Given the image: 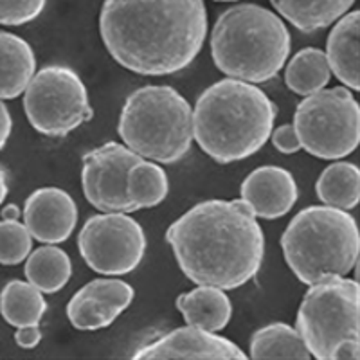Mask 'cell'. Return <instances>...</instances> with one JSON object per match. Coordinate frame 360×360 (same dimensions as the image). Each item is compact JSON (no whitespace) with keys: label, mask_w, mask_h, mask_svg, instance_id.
<instances>
[{"label":"cell","mask_w":360,"mask_h":360,"mask_svg":"<svg viewBox=\"0 0 360 360\" xmlns=\"http://www.w3.org/2000/svg\"><path fill=\"white\" fill-rule=\"evenodd\" d=\"M45 311L44 294L29 281L13 279L0 292V314L11 326H38Z\"/></svg>","instance_id":"cell-21"},{"label":"cell","mask_w":360,"mask_h":360,"mask_svg":"<svg viewBox=\"0 0 360 360\" xmlns=\"http://www.w3.org/2000/svg\"><path fill=\"white\" fill-rule=\"evenodd\" d=\"M359 40H360V11L346 13L333 25L326 41V60L330 70L346 86L360 89L359 72Z\"/></svg>","instance_id":"cell-15"},{"label":"cell","mask_w":360,"mask_h":360,"mask_svg":"<svg viewBox=\"0 0 360 360\" xmlns=\"http://www.w3.org/2000/svg\"><path fill=\"white\" fill-rule=\"evenodd\" d=\"M214 2H238V0H214Z\"/></svg>","instance_id":"cell-33"},{"label":"cell","mask_w":360,"mask_h":360,"mask_svg":"<svg viewBox=\"0 0 360 360\" xmlns=\"http://www.w3.org/2000/svg\"><path fill=\"white\" fill-rule=\"evenodd\" d=\"M176 310L186 324L214 333L224 330L233 317V304L225 290L211 285H198L191 292L179 295Z\"/></svg>","instance_id":"cell-16"},{"label":"cell","mask_w":360,"mask_h":360,"mask_svg":"<svg viewBox=\"0 0 360 360\" xmlns=\"http://www.w3.org/2000/svg\"><path fill=\"white\" fill-rule=\"evenodd\" d=\"M270 139H272V144L278 152L287 153V155L297 153L301 150V143H299V137L292 124H283V127L272 130Z\"/></svg>","instance_id":"cell-28"},{"label":"cell","mask_w":360,"mask_h":360,"mask_svg":"<svg viewBox=\"0 0 360 360\" xmlns=\"http://www.w3.org/2000/svg\"><path fill=\"white\" fill-rule=\"evenodd\" d=\"M281 249L287 265L307 287L323 276H346L359 262V225L344 209L310 205L287 225Z\"/></svg>","instance_id":"cell-5"},{"label":"cell","mask_w":360,"mask_h":360,"mask_svg":"<svg viewBox=\"0 0 360 360\" xmlns=\"http://www.w3.org/2000/svg\"><path fill=\"white\" fill-rule=\"evenodd\" d=\"M47 0H0V25H24L37 20Z\"/></svg>","instance_id":"cell-27"},{"label":"cell","mask_w":360,"mask_h":360,"mask_svg":"<svg viewBox=\"0 0 360 360\" xmlns=\"http://www.w3.org/2000/svg\"><path fill=\"white\" fill-rule=\"evenodd\" d=\"M276 105L254 83L227 78L202 92L193 112V137L220 164L258 153L274 130Z\"/></svg>","instance_id":"cell-3"},{"label":"cell","mask_w":360,"mask_h":360,"mask_svg":"<svg viewBox=\"0 0 360 360\" xmlns=\"http://www.w3.org/2000/svg\"><path fill=\"white\" fill-rule=\"evenodd\" d=\"M317 197L324 205L349 209L360 200V169L352 162H333L321 172L315 184Z\"/></svg>","instance_id":"cell-22"},{"label":"cell","mask_w":360,"mask_h":360,"mask_svg":"<svg viewBox=\"0 0 360 360\" xmlns=\"http://www.w3.org/2000/svg\"><path fill=\"white\" fill-rule=\"evenodd\" d=\"M25 259V278L41 294H56L72 276V262L69 254L56 245L45 243L40 249L31 250Z\"/></svg>","instance_id":"cell-19"},{"label":"cell","mask_w":360,"mask_h":360,"mask_svg":"<svg viewBox=\"0 0 360 360\" xmlns=\"http://www.w3.org/2000/svg\"><path fill=\"white\" fill-rule=\"evenodd\" d=\"M121 311L112 307L103 295L96 294L85 285L79 288L67 304V317L76 330L94 332L114 324Z\"/></svg>","instance_id":"cell-25"},{"label":"cell","mask_w":360,"mask_h":360,"mask_svg":"<svg viewBox=\"0 0 360 360\" xmlns=\"http://www.w3.org/2000/svg\"><path fill=\"white\" fill-rule=\"evenodd\" d=\"M270 4L301 33H315L349 11L355 0H270Z\"/></svg>","instance_id":"cell-18"},{"label":"cell","mask_w":360,"mask_h":360,"mask_svg":"<svg viewBox=\"0 0 360 360\" xmlns=\"http://www.w3.org/2000/svg\"><path fill=\"white\" fill-rule=\"evenodd\" d=\"M8 191H9V188H8V175H6L4 168L0 166V205L4 204L6 197H8Z\"/></svg>","instance_id":"cell-31"},{"label":"cell","mask_w":360,"mask_h":360,"mask_svg":"<svg viewBox=\"0 0 360 360\" xmlns=\"http://www.w3.org/2000/svg\"><path fill=\"white\" fill-rule=\"evenodd\" d=\"M101 40L115 62L141 76H169L198 56L207 37L204 0H105Z\"/></svg>","instance_id":"cell-1"},{"label":"cell","mask_w":360,"mask_h":360,"mask_svg":"<svg viewBox=\"0 0 360 360\" xmlns=\"http://www.w3.org/2000/svg\"><path fill=\"white\" fill-rule=\"evenodd\" d=\"M124 146L143 159L175 164L193 143V108L169 85H146L124 101L117 123Z\"/></svg>","instance_id":"cell-6"},{"label":"cell","mask_w":360,"mask_h":360,"mask_svg":"<svg viewBox=\"0 0 360 360\" xmlns=\"http://www.w3.org/2000/svg\"><path fill=\"white\" fill-rule=\"evenodd\" d=\"M24 224L40 243L67 242L78 224V207L69 193L60 188H40L24 204Z\"/></svg>","instance_id":"cell-13"},{"label":"cell","mask_w":360,"mask_h":360,"mask_svg":"<svg viewBox=\"0 0 360 360\" xmlns=\"http://www.w3.org/2000/svg\"><path fill=\"white\" fill-rule=\"evenodd\" d=\"M13 130V119L11 114H9L8 107L4 105V101L0 99V150L6 146L8 143L9 135H11Z\"/></svg>","instance_id":"cell-30"},{"label":"cell","mask_w":360,"mask_h":360,"mask_svg":"<svg viewBox=\"0 0 360 360\" xmlns=\"http://www.w3.org/2000/svg\"><path fill=\"white\" fill-rule=\"evenodd\" d=\"M249 356L254 360L266 359H311L307 344L294 326L285 323H272L259 328L250 337Z\"/></svg>","instance_id":"cell-20"},{"label":"cell","mask_w":360,"mask_h":360,"mask_svg":"<svg viewBox=\"0 0 360 360\" xmlns=\"http://www.w3.org/2000/svg\"><path fill=\"white\" fill-rule=\"evenodd\" d=\"M180 270L195 285L236 290L262 269L265 236L249 205L240 200H205L169 225Z\"/></svg>","instance_id":"cell-2"},{"label":"cell","mask_w":360,"mask_h":360,"mask_svg":"<svg viewBox=\"0 0 360 360\" xmlns=\"http://www.w3.org/2000/svg\"><path fill=\"white\" fill-rule=\"evenodd\" d=\"M33 250V236L18 218L0 220V263L20 265Z\"/></svg>","instance_id":"cell-26"},{"label":"cell","mask_w":360,"mask_h":360,"mask_svg":"<svg viewBox=\"0 0 360 360\" xmlns=\"http://www.w3.org/2000/svg\"><path fill=\"white\" fill-rule=\"evenodd\" d=\"M41 340V332L38 330V326H24L17 328V333H15V342L24 349H33L37 348Z\"/></svg>","instance_id":"cell-29"},{"label":"cell","mask_w":360,"mask_h":360,"mask_svg":"<svg viewBox=\"0 0 360 360\" xmlns=\"http://www.w3.org/2000/svg\"><path fill=\"white\" fill-rule=\"evenodd\" d=\"M143 157L119 143H107L83 155L82 188L101 213H134L127 195L128 172Z\"/></svg>","instance_id":"cell-11"},{"label":"cell","mask_w":360,"mask_h":360,"mask_svg":"<svg viewBox=\"0 0 360 360\" xmlns=\"http://www.w3.org/2000/svg\"><path fill=\"white\" fill-rule=\"evenodd\" d=\"M240 195L254 217L278 220L294 209L299 189L294 175L288 169L279 166H262L243 179Z\"/></svg>","instance_id":"cell-14"},{"label":"cell","mask_w":360,"mask_h":360,"mask_svg":"<svg viewBox=\"0 0 360 360\" xmlns=\"http://www.w3.org/2000/svg\"><path fill=\"white\" fill-rule=\"evenodd\" d=\"M332 78L326 54L317 47H304L288 62L285 70V82L288 89L297 96H310L324 89Z\"/></svg>","instance_id":"cell-23"},{"label":"cell","mask_w":360,"mask_h":360,"mask_svg":"<svg viewBox=\"0 0 360 360\" xmlns=\"http://www.w3.org/2000/svg\"><path fill=\"white\" fill-rule=\"evenodd\" d=\"M29 123L47 137H65L94 117L79 74L67 65H47L34 72L24 90Z\"/></svg>","instance_id":"cell-9"},{"label":"cell","mask_w":360,"mask_h":360,"mask_svg":"<svg viewBox=\"0 0 360 360\" xmlns=\"http://www.w3.org/2000/svg\"><path fill=\"white\" fill-rule=\"evenodd\" d=\"M135 360H245L240 346L197 326L176 328L155 342L137 349Z\"/></svg>","instance_id":"cell-12"},{"label":"cell","mask_w":360,"mask_h":360,"mask_svg":"<svg viewBox=\"0 0 360 360\" xmlns=\"http://www.w3.org/2000/svg\"><path fill=\"white\" fill-rule=\"evenodd\" d=\"M2 217L4 218H20V209L17 204H8L2 211Z\"/></svg>","instance_id":"cell-32"},{"label":"cell","mask_w":360,"mask_h":360,"mask_svg":"<svg viewBox=\"0 0 360 360\" xmlns=\"http://www.w3.org/2000/svg\"><path fill=\"white\" fill-rule=\"evenodd\" d=\"M37 72L33 47L18 34L0 31V99H15Z\"/></svg>","instance_id":"cell-17"},{"label":"cell","mask_w":360,"mask_h":360,"mask_svg":"<svg viewBox=\"0 0 360 360\" xmlns=\"http://www.w3.org/2000/svg\"><path fill=\"white\" fill-rule=\"evenodd\" d=\"M295 330L317 360L360 359V285L328 274L308 285Z\"/></svg>","instance_id":"cell-7"},{"label":"cell","mask_w":360,"mask_h":360,"mask_svg":"<svg viewBox=\"0 0 360 360\" xmlns=\"http://www.w3.org/2000/svg\"><path fill=\"white\" fill-rule=\"evenodd\" d=\"M169 193V180L162 166L153 160H141L128 172L127 195L131 211L155 207Z\"/></svg>","instance_id":"cell-24"},{"label":"cell","mask_w":360,"mask_h":360,"mask_svg":"<svg viewBox=\"0 0 360 360\" xmlns=\"http://www.w3.org/2000/svg\"><path fill=\"white\" fill-rule=\"evenodd\" d=\"M292 127L304 152L339 160L360 143V107L346 86L321 89L299 103Z\"/></svg>","instance_id":"cell-8"},{"label":"cell","mask_w":360,"mask_h":360,"mask_svg":"<svg viewBox=\"0 0 360 360\" xmlns=\"http://www.w3.org/2000/svg\"><path fill=\"white\" fill-rule=\"evenodd\" d=\"M82 258L103 276H124L141 265L146 252V234L128 213L90 217L78 234Z\"/></svg>","instance_id":"cell-10"},{"label":"cell","mask_w":360,"mask_h":360,"mask_svg":"<svg viewBox=\"0 0 360 360\" xmlns=\"http://www.w3.org/2000/svg\"><path fill=\"white\" fill-rule=\"evenodd\" d=\"M292 38L274 11L234 4L220 13L211 31V56L220 72L249 83L274 79L290 56Z\"/></svg>","instance_id":"cell-4"}]
</instances>
